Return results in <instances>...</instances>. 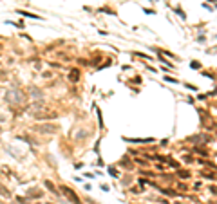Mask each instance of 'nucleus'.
<instances>
[{"mask_svg": "<svg viewBox=\"0 0 217 204\" xmlns=\"http://www.w3.org/2000/svg\"><path fill=\"white\" fill-rule=\"evenodd\" d=\"M192 67H194V69H199V67H201V63H197V61H192Z\"/></svg>", "mask_w": 217, "mask_h": 204, "instance_id": "obj_10", "label": "nucleus"}, {"mask_svg": "<svg viewBox=\"0 0 217 204\" xmlns=\"http://www.w3.org/2000/svg\"><path fill=\"white\" fill-rule=\"evenodd\" d=\"M18 15H22V16H27V18H36V20H42V16H38V15H33V13H27V11H22V9H18Z\"/></svg>", "mask_w": 217, "mask_h": 204, "instance_id": "obj_5", "label": "nucleus"}, {"mask_svg": "<svg viewBox=\"0 0 217 204\" xmlns=\"http://www.w3.org/2000/svg\"><path fill=\"white\" fill-rule=\"evenodd\" d=\"M69 80H71V81H78V80H80V71H78V69H72L71 74H69Z\"/></svg>", "mask_w": 217, "mask_h": 204, "instance_id": "obj_4", "label": "nucleus"}, {"mask_svg": "<svg viewBox=\"0 0 217 204\" xmlns=\"http://www.w3.org/2000/svg\"><path fill=\"white\" fill-rule=\"evenodd\" d=\"M60 190H61V193H64V195H65V197H67L72 204H81V200H80V197L74 193V190H71L69 186H61Z\"/></svg>", "mask_w": 217, "mask_h": 204, "instance_id": "obj_2", "label": "nucleus"}, {"mask_svg": "<svg viewBox=\"0 0 217 204\" xmlns=\"http://www.w3.org/2000/svg\"><path fill=\"white\" fill-rule=\"evenodd\" d=\"M6 100H7L9 103H13V105H18V103H22V101H24V94L20 92V90H16V89H13V90H9V92H7Z\"/></svg>", "mask_w": 217, "mask_h": 204, "instance_id": "obj_1", "label": "nucleus"}, {"mask_svg": "<svg viewBox=\"0 0 217 204\" xmlns=\"http://www.w3.org/2000/svg\"><path fill=\"white\" fill-rule=\"evenodd\" d=\"M92 204H96V202H92Z\"/></svg>", "mask_w": 217, "mask_h": 204, "instance_id": "obj_12", "label": "nucleus"}, {"mask_svg": "<svg viewBox=\"0 0 217 204\" xmlns=\"http://www.w3.org/2000/svg\"><path fill=\"white\" fill-rule=\"evenodd\" d=\"M18 202H22V204H27V199H22V197H18Z\"/></svg>", "mask_w": 217, "mask_h": 204, "instance_id": "obj_11", "label": "nucleus"}, {"mask_svg": "<svg viewBox=\"0 0 217 204\" xmlns=\"http://www.w3.org/2000/svg\"><path fill=\"white\" fill-rule=\"evenodd\" d=\"M165 80L170 81V83H177V80H174V78H168V76H165Z\"/></svg>", "mask_w": 217, "mask_h": 204, "instance_id": "obj_9", "label": "nucleus"}, {"mask_svg": "<svg viewBox=\"0 0 217 204\" xmlns=\"http://www.w3.org/2000/svg\"><path fill=\"white\" fill-rule=\"evenodd\" d=\"M38 130H42V132H53V130H56L54 126H40Z\"/></svg>", "mask_w": 217, "mask_h": 204, "instance_id": "obj_6", "label": "nucleus"}, {"mask_svg": "<svg viewBox=\"0 0 217 204\" xmlns=\"http://www.w3.org/2000/svg\"><path fill=\"white\" fill-rule=\"evenodd\" d=\"M42 195H44V191H40L38 188H31V190L27 191V197H29V199H40Z\"/></svg>", "mask_w": 217, "mask_h": 204, "instance_id": "obj_3", "label": "nucleus"}, {"mask_svg": "<svg viewBox=\"0 0 217 204\" xmlns=\"http://www.w3.org/2000/svg\"><path fill=\"white\" fill-rule=\"evenodd\" d=\"M45 186L51 190V191H54L56 193V188H54V184H53V182H51V181H45Z\"/></svg>", "mask_w": 217, "mask_h": 204, "instance_id": "obj_7", "label": "nucleus"}, {"mask_svg": "<svg viewBox=\"0 0 217 204\" xmlns=\"http://www.w3.org/2000/svg\"><path fill=\"white\" fill-rule=\"evenodd\" d=\"M179 177H183V179H188V177H190V174H188V172H179Z\"/></svg>", "mask_w": 217, "mask_h": 204, "instance_id": "obj_8", "label": "nucleus"}]
</instances>
